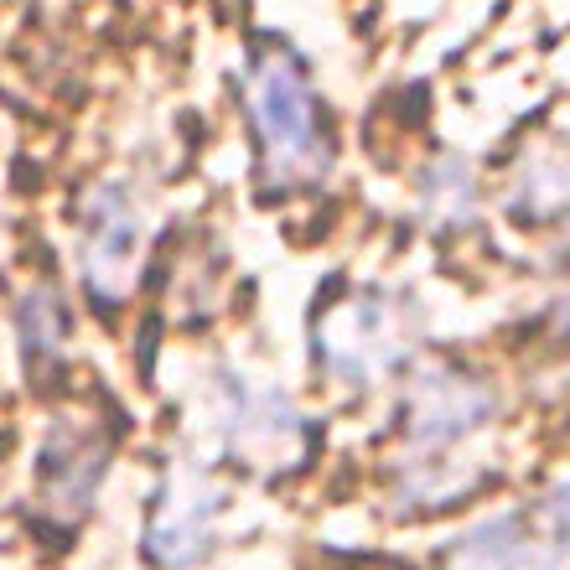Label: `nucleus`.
<instances>
[{
	"label": "nucleus",
	"instance_id": "obj_2",
	"mask_svg": "<svg viewBox=\"0 0 570 570\" xmlns=\"http://www.w3.org/2000/svg\"><path fill=\"white\" fill-rule=\"evenodd\" d=\"M415 312L400 291L384 285H353L343 296H327L312 322V358L337 384H379L400 374L415 353Z\"/></svg>",
	"mask_w": 570,
	"mask_h": 570
},
{
	"label": "nucleus",
	"instance_id": "obj_6",
	"mask_svg": "<svg viewBox=\"0 0 570 570\" xmlns=\"http://www.w3.org/2000/svg\"><path fill=\"white\" fill-rule=\"evenodd\" d=\"M498 415L493 384L462 363H431L400 394V435L415 456H441L488 431Z\"/></svg>",
	"mask_w": 570,
	"mask_h": 570
},
{
	"label": "nucleus",
	"instance_id": "obj_1",
	"mask_svg": "<svg viewBox=\"0 0 570 570\" xmlns=\"http://www.w3.org/2000/svg\"><path fill=\"white\" fill-rule=\"evenodd\" d=\"M244 109L255 130L259 177L271 193H306L332 171L327 109L316 105L306 62L285 42L265 37L244 62Z\"/></svg>",
	"mask_w": 570,
	"mask_h": 570
},
{
	"label": "nucleus",
	"instance_id": "obj_7",
	"mask_svg": "<svg viewBox=\"0 0 570 570\" xmlns=\"http://www.w3.org/2000/svg\"><path fill=\"white\" fill-rule=\"evenodd\" d=\"M462 570H566V482L534 513H498L462 540Z\"/></svg>",
	"mask_w": 570,
	"mask_h": 570
},
{
	"label": "nucleus",
	"instance_id": "obj_5",
	"mask_svg": "<svg viewBox=\"0 0 570 570\" xmlns=\"http://www.w3.org/2000/svg\"><path fill=\"white\" fill-rule=\"evenodd\" d=\"M224 519V482L213 478L208 462L177 456L161 472L146 513V560L161 570H187L208 560Z\"/></svg>",
	"mask_w": 570,
	"mask_h": 570
},
{
	"label": "nucleus",
	"instance_id": "obj_10",
	"mask_svg": "<svg viewBox=\"0 0 570 570\" xmlns=\"http://www.w3.org/2000/svg\"><path fill=\"white\" fill-rule=\"evenodd\" d=\"M509 208L519 224H550V218H560V208H566V156H560V146L534 150L519 166Z\"/></svg>",
	"mask_w": 570,
	"mask_h": 570
},
{
	"label": "nucleus",
	"instance_id": "obj_4",
	"mask_svg": "<svg viewBox=\"0 0 570 570\" xmlns=\"http://www.w3.org/2000/svg\"><path fill=\"white\" fill-rule=\"evenodd\" d=\"M146 271V213L120 181H99L78 213V281L99 306H125Z\"/></svg>",
	"mask_w": 570,
	"mask_h": 570
},
{
	"label": "nucleus",
	"instance_id": "obj_9",
	"mask_svg": "<svg viewBox=\"0 0 570 570\" xmlns=\"http://www.w3.org/2000/svg\"><path fill=\"white\" fill-rule=\"evenodd\" d=\"M16 332H21V358L31 374H42L52 363H62L68 337H73V316L68 301L58 296V285H27L16 301Z\"/></svg>",
	"mask_w": 570,
	"mask_h": 570
},
{
	"label": "nucleus",
	"instance_id": "obj_3",
	"mask_svg": "<svg viewBox=\"0 0 570 570\" xmlns=\"http://www.w3.org/2000/svg\"><path fill=\"white\" fill-rule=\"evenodd\" d=\"M213 431L228 456L255 478L301 472L316 446V431L296 410V400L275 384H259L244 368H224V379L213 384Z\"/></svg>",
	"mask_w": 570,
	"mask_h": 570
},
{
	"label": "nucleus",
	"instance_id": "obj_11",
	"mask_svg": "<svg viewBox=\"0 0 570 570\" xmlns=\"http://www.w3.org/2000/svg\"><path fill=\"white\" fill-rule=\"evenodd\" d=\"M421 213L435 228L472 224V218H478V177H472V166L456 161V156L431 161V171H425V181H421Z\"/></svg>",
	"mask_w": 570,
	"mask_h": 570
},
{
	"label": "nucleus",
	"instance_id": "obj_8",
	"mask_svg": "<svg viewBox=\"0 0 570 570\" xmlns=\"http://www.w3.org/2000/svg\"><path fill=\"white\" fill-rule=\"evenodd\" d=\"M109 441L83 421H62L47 435L42 466H37V509L58 524H78L89 513L99 482H105Z\"/></svg>",
	"mask_w": 570,
	"mask_h": 570
}]
</instances>
